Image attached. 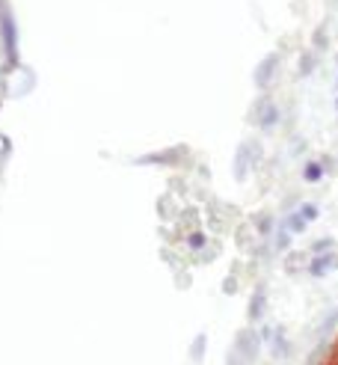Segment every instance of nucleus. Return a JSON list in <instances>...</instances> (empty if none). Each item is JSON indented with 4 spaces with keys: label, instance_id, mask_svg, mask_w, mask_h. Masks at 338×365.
<instances>
[{
    "label": "nucleus",
    "instance_id": "f257e3e1",
    "mask_svg": "<svg viewBox=\"0 0 338 365\" xmlns=\"http://www.w3.org/2000/svg\"><path fill=\"white\" fill-rule=\"evenodd\" d=\"M267 344H270V351H273L276 359H285V356L291 354V344H288V339H285V333L279 330V327H276V333L267 339Z\"/></svg>",
    "mask_w": 338,
    "mask_h": 365
},
{
    "label": "nucleus",
    "instance_id": "f03ea898",
    "mask_svg": "<svg viewBox=\"0 0 338 365\" xmlns=\"http://www.w3.org/2000/svg\"><path fill=\"white\" fill-rule=\"evenodd\" d=\"M264 306H267V291H264V285H258L253 291V300H249V321H258Z\"/></svg>",
    "mask_w": 338,
    "mask_h": 365
},
{
    "label": "nucleus",
    "instance_id": "7ed1b4c3",
    "mask_svg": "<svg viewBox=\"0 0 338 365\" xmlns=\"http://www.w3.org/2000/svg\"><path fill=\"white\" fill-rule=\"evenodd\" d=\"M329 262H332V255H324V259H317V262L309 267V270H312V277H324V273L332 267Z\"/></svg>",
    "mask_w": 338,
    "mask_h": 365
},
{
    "label": "nucleus",
    "instance_id": "20e7f679",
    "mask_svg": "<svg viewBox=\"0 0 338 365\" xmlns=\"http://www.w3.org/2000/svg\"><path fill=\"white\" fill-rule=\"evenodd\" d=\"M205 344H208V339H205V336H196V344L190 348V356H193L196 362H202V356H205Z\"/></svg>",
    "mask_w": 338,
    "mask_h": 365
},
{
    "label": "nucleus",
    "instance_id": "39448f33",
    "mask_svg": "<svg viewBox=\"0 0 338 365\" xmlns=\"http://www.w3.org/2000/svg\"><path fill=\"white\" fill-rule=\"evenodd\" d=\"M202 244H205L202 235H190V250H202Z\"/></svg>",
    "mask_w": 338,
    "mask_h": 365
}]
</instances>
